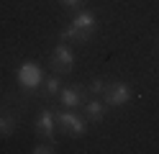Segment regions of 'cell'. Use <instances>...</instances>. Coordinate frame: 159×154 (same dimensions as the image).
I'll list each match as a JSON object with an SVG mask.
<instances>
[{
    "instance_id": "1",
    "label": "cell",
    "mask_w": 159,
    "mask_h": 154,
    "mask_svg": "<svg viewBox=\"0 0 159 154\" xmlns=\"http://www.w3.org/2000/svg\"><path fill=\"white\" fill-rule=\"evenodd\" d=\"M95 28H98V18H95V13H93V10H82V8H80L77 13L72 16L69 26L62 28L59 41H75V44H85V41L93 39Z\"/></svg>"
},
{
    "instance_id": "2",
    "label": "cell",
    "mask_w": 159,
    "mask_h": 154,
    "mask_svg": "<svg viewBox=\"0 0 159 154\" xmlns=\"http://www.w3.org/2000/svg\"><path fill=\"white\" fill-rule=\"evenodd\" d=\"M49 67H52L57 75H69L75 69V51L67 46V41H59L54 46L52 57H49Z\"/></svg>"
},
{
    "instance_id": "3",
    "label": "cell",
    "mask_w": 159,
    "mask_h": 154,
    "mask_svg": "<svg viewBox=\"0 0 159 154\" xmlns=\"http://www.w3.org/2000/svg\"><path fill=\"white\" fill-rule=\"evenodd\" d=\"M131 98H134V90H131V85L123 82V80H113V82H108V85H105L103 100H105L111 108H123Z\"/></svg>"
},
{
    "instance_id": "4",
    "label": "cell",
    "mask_w": 159,
    "mask_h": 154,
    "mask_svg": "<svg viewBox=\"0 0 159 154\" xmlns=\"http://www.w3.org/2000/svg\"><path fill=\"white\" fill-rule=\"evenodd\" d=\"M16 77H18L23 90H36L39 85H44V72H41V67H39L36 62H23V64L18 67Z\"/></svg>"
},
{
    "instance_id": "5",
    "label": "cell",
    "mask_w": 159,
    "mask_h": 154,
    "mask_svg": "<svg viewBox=\"0 0 159 154\" xmlns=\"http://www.w3.org/2000/svg\"><path fill=\"white\" fill-rule=\"evenodd\" d=\"M57 123L69 133V136H77V139H80V136H85V133H87V123H85V118H80L72 108L57 113Z\"/></svg>"
},
{
    "instance_id": "6",
    "label": "cell",
    "mask_w": 159,
    "mask_h": 154,
    "mask_svg": "<svg viewBox=\"0 0 159 154\" xmlns=\"http://www.w3.org/2000/svg\"><path fill=\"white\" fill-rule=\"evenodd\" d=\"M87 87L85 85H67L62 87V92H59V100H62V105L64 108H85V103H87Z\"/></svg>"
},
{
    "instance_id": "7",
    "label": "cell",
    "mask_w": 159,
    "mask_h": 154,
    "mask_svg": "<svg viewBox=\"0 0 159 154\" xmlns=\"http://www.w3.org/2000/svg\"><path fill=\"white\" fill-rule=\"evenodd\" d=\"M54 126H57V113L52 108H44L36 116V136H44L49 141H54Z\"/></svg>"
},
{
    "instance_id": "8",
    "label": "cell",
    "mask_w": 159,
    "mask_h": 154,
    "mask_svg": "<svg viewBox=\"0 0 159 154\" xmlns=\"http://www.w3.org/2000/svg\"><path fill=\"white\" fill-rule=\"evenodd\" d=\"M18 128V113L11 105H0V139H11Z\"/></svg>"
},
{
    "instance_id": "9",
    "label": "cell",
    "mask_w": 159,
    "mask_h": 154,
    "mask_svg": "<svg viewBox=\"0 0 159 154\" xmlns=\"http://www.w3.org/2000/svg\"><path fill=\"white\" fill-rule=\"evenodd\" d=\"M105 113H108V103H105V100L93 98V100H87V103H85V118H87V121L100 123V121L105 118Z\"/></svg>"
},
{
    "instance_id": "10",
    "label": "cell",
    "mask_w": 159,
    "mask_h": 154,
    "mask_svg": "<svg viewBox=\"0 0 159 154\" xmlns=\"http://www.w3.org/2000/svg\"><path fill=\"white\" fill-rule=\"evenodd\" d=\"M62 75H57V72H54V75L52 77H46L44 80V90H41V95L44 98H59V92H62Z\"/></svg>"
},
{
    "instance_id": "11",
    "label": "cell",
    "mask_w": 159,
    "mask_h": 154,
    "mask_svg": "<svg viewBox=\"0 0 159 154\" xmlns=\"http://www.w3.org/2000/svg\"><path fill=\"white\" fill-rule=\"evenodd\" d=\"M105 85H108V80L95 77V80H90V85H87V92H90L93 98H98V95H103V92H105Z\"/></svg>"
},
{
    "instance_id": "12",
    "label": "cell",
    "mask_w": 159,
    "mask_h": 154,
    "mask_svg": "<svg viewBox=\"0 0 159 154\" xmlns=\"http://www.w3.org/2000/svg\"><path fill=\"white\" fill-rule=\"evenodd\" d=\"M31 152H34V154H54L57 149H54V141H46V144H44V141H39Z\"/></svg>"
},
{
    "instance_id": "13",
    "label": "cell",
    "mask_w": 159,
    "mask_h": 154,
    "mask_svg": "<svg viewBox=\"0 0 159 154\" xmlns=\"http://www.w3.org/2000/svg\"><path fill=\"white\" fill-rule=\"evenodd\" d=\"M59 3H62L64 8H69V10H77L80 5H82V0H59Z\"/></svg>"
}]
</instances>
